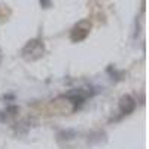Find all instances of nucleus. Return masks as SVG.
I'll return each instance as SVG.
<instances>
[{"label":"nucleus","mask_w":149,"mask_h":149,"mask_svg":"<svg viewBox=\"0 0 149 149\" xmlns=\"http://www.w3.org/2000/svg\"><path fill=\"white\" fill-rule=\"evenodd\" d=\"M43 51H45V48L40 40H31L22 49V55L26 60H37L43 55Z\"/></svg>","instance_id":"obj_1"},{"label":"nucleus","mask_w":149,"mask_h":149,"mask_svg":"<svg viewBox=\"0 0 149 149\" xmlns=\"http://www.w3.org/2000/svg\"><path fill=\"white\" fill-rule=\"evenodd\" d=\"M90 29H91V24L88 21H81L78 26H74V29L72 30V34H70L72 40L73 42H79V40L85 39V37L88 36V33H90Z\"/></svg>","instance_id":"obj_2"},{"label":"nucleus","mask_w":149,"mask_h":149,"mask_svg":"<svg viewBox=\"0 0 149 149\" xmlns=\"http://www.w3.org/2000/svg\"><path fill=\"white\" fill-rule=\"evenodd\" d=\"M136 107V102L133 100V98L130 95H125V97H122V100H121V110L124 112V113H130V112Z\"/></svg>","instance_id":"obj_3"},{"label":"nucleus","mask_w":149,"mask_h":149,"mask_svg":"<svg viewBox=\"0 0 149 149\" xmlns=\"http://www.w3.org/2000/svg\"><path fill=\"white\" fill-rule=\"evenodd\" d=\"M40 3H42V6H45V8H46V6L49 5V0H40Z\"/></svg>","instance_id":"obj_4"}]
</instances>
